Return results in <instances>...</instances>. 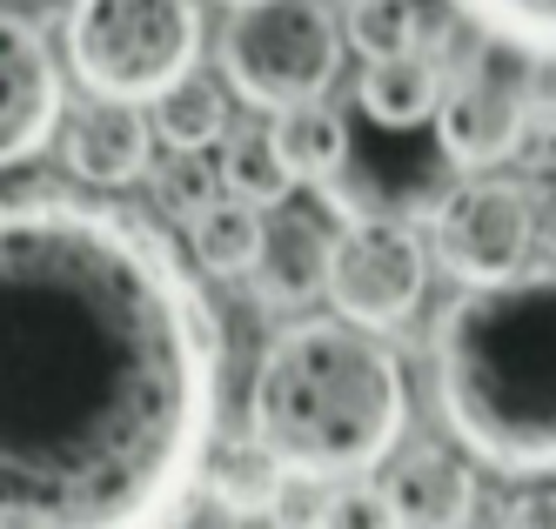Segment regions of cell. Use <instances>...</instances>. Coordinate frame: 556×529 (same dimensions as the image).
<instances>
[{"instance_id": "obj_1", "label": "cell", "mask_w": 556, "mask_h": 529, "mask_svg": "<svg viewBox=\"0 0 556 529\" xmlns=\"http://www.w3.org/2000/svg\"><path fill=\"white\" fill-rule=\"evenodd\" d=\"M8 295V529H135L188 509L222 416V329L175 249L74 188H14Z\"/></svg>"}, {"instance_id": "obj_2", "label": "cell", "mask_w": 556, "mask_h": 529, "mask_svg": "<svg viewBox=\"0 0 556 529\" xmlns=\"http://www.w3.org/2000/svg\"><path fill=\"white\" fill-rule=\"evenodd\" d=\"M435 402L496 476H556V275L476 281L435 315Z\"/></svg>"}, {"instance_id": "obj_3", "label": "cell", "mask_w": 556, "mask_h": 529, "mask_svg": "<svg viewBox=\"0 0 556 529\" xmlns=\"http://www.w3.org/2000/svg\"><path fill=\"white\" fill-rule=\"evenodd\" d=\"M409 423V382L376 329L349 315L289 322L255 362L249 436L302 476L349 482L389 463Z\"/></svg>"}, {"instance_id": "obj_4", "label": "cell", "mask_w": 556, "mask_h": 529, "mask_svg": "<svg viewBox=\"0 0 556 529\" xmlns=\"http://www.w3.org/2000/svg\"><path fill=\"white\" fill-rule=\"evenodd\" d=\"M202 61V8L194 0H74L67 67L88 95L154 101Z\"/></svg>"}, {"instance_id": "obj_5", "label": "cell", "mask_w": 556, "mask_h": 529, "mask_svg": "<svg viewBox=\"0 0 556 529\" xmlns=\"http://www.w3.org/2000/svg\"><path fill=\"white\" fill-rule=\"evenodd\" d=\"M222 74L268 114L329 95L342 74V27L329 0H242L222 27Z\"/></svg>"}, {"instance_id": "obj_6", "label": "cell", "mask_w": 556, "mask_h": 529, "mask_svg": "<svg viewBox=\"0 0 556 529\" xmlns=\"http://www.w3.org/2000/svg\"><path fill=\"white\" fill-rule=\"evenodd\" d=\"M530 135H536V54H516L483 34L443 88L435 141L456 168H496Z\"/></svg>"}, {"instance_id": "obj_7", "label": "cell", "mask_w": 556, "mask_h": 529, "mask_svg": "<svg viewBox=\"0 0 556 529\" xmlns=\"http://www.w3.org/2000/svg\"><path fill=\"white\" fill-rule=\"evenodd\" d=\"M429 289V249L416 222L403 215H349L336 228V255H329V302L336 315L363 322V329H395L409 322Z\"/></svg>"}, {"instance_id": "obj_8", "label": "cell", "mask_w": 556, "mask_h": 529, "mask_svg": "<svg viewBox=\"0 0 556 529\" xmlns=\"http://www.w3.org/2000/svg\"><path fill=\"white\" fill-rule=\"evenodd\" d=\"M530 255H536V194L523 181L476 175L443 194V209H435V262L463 289L523 275Z\"/></svg>"}, {"instance_id": "obj_9", "label": "cell", "mask_w": 556, "mask_h": 529, "mask_svg": "<svg viewBox=\"0 0 556 529\" xmlns=\"http://www.w3.org/2000/svg\"><path fill=\"white\" fill-rule=\"evenodd\" d=\"M48 14L34 21L21 0H8V48H0V161L21 168L61 128V67L48 54Z\"/></svg>"}, {"instance_id": "obj_10", "label": "cell", "mask_w": 556, "mask_h": 529, "mask_svg": "<svg viewBox=\"0 0 556 529\" xmlns=\"http://www.w3.org/2000/svg\"><path fill=\"white\" fill-rule=\"evenodd\" d=\"M154 141L162 128L122 95H94L67 114V135H61V154H67V175L88 181V188H128L154 168Z\"/></svg>"}, {"instance_id": "obj_11", "label": "cell", "mask_w": 556, "mask_h": 529, "mask_svg": "<svg viewBox=\"0 0 556 529\" xmlns=\"http://www.w3.org/2000/svg\"><path fill=\"white\" fill-rule=\"evenodd\" d=\"M329 255H336V235L315 215L268 222L262 255H255V302L275 315H295L315 295H329Z\"/></svg>"}, {"instance_id": "obj_12", "label": "cell", "mask_w": 556, "mask_h": 529, "mask_svg": "<svg viewBox=\"0 0 556 529\" xmlns=\"http://www.w3.org/2000/svg\"><path fill=\"white\" fill-rule=\"evenodd\" d=\"M382 496H389V522L456 529L476 516V476L450 456H435V450H416L382 476Z\"/></svg>"}, {"instance_id": "obj_13", "label": "cell", "mask_w": 556, "mask_h": 529, "mask_svg": "<svg viewBox=\"0 0 556 529\" xmlns=\"http://www.w3.org/2000/svg\"><path fill=\"white\" fill-rule=\"evenodd\" d=\"M443 88H450L443 61L422 54V48H403V54L369 61L355 101H363V114L376 121V128L403 135V128H422V121H435V108H443Z\"/></svg>"}, {"instance_id": "obj_14", "label": "cell", "mask_w": 556, "mask_h": 529, "mask_svg": "<svg viewBox=\"0 0 556 529\" xmlns=\"http://www.w3.org/2000/svg\"><path fill=\"white\" fill-rule=\"evenodd\" d=\"M268 135H275V148H282V161L295 168V181H308V188H323L329 175L349 168V121L323 95L295 101V108H275Z\"/></svg>"}, {"instance_id": "obj_15", "label": "cell", "mask_w": 556, "mask_h": 529, "mask_svg": "<svg viewBox=\"0 0 556 529\" xmlns=\"http://www.w3.org/2000/svg\"><path fill=\"white\" fill-rule=\"evenodd\" d=\"M262 209L242 194H215L202 215L188 222V255L202 262V275H255V255H262Z\"/></svg>"}, {"instance_id": "obj_16", "label": "cell", "mask_w": 556, "mask_h": 529, "mask_svg": "<svg viewBox=\"0 0 556 529\" xmlns=\"http://www.w3.org/2000/svg\"><path fill=\"white\" fill-rule=\"evenodd\" d=\"M282 463H275L255 436H242V442H215V456H208V496L228 509V516H268V503H275V490H282Z\"/></svg>"}, {"instance_id": "obj_17", "label": "cell", "mask_w": 556, "mask_h": 529, "mask_svg": "<svg viewBox=\"0 0 556 529\" xmlns=\"http://www.w3.org/2000/svg\"><path fill=\"white\" fill-rule=\"evenodd\" d=\"M154 128L168 148H208L228 141V95L208 74H181L168 95H154Z\"/></svg>"}, {"instance_id": "obj_18", "label": "cell", "mask_w": 556, "mask_h": 529, "mask_svg": "<svg viewBox=\"0 0 556 529\" xmlns=\"http://www.w3.org/2000/svg\"><path fill=\"white\" fill-rule=\"evenodd\" d=\"M222 181H228V194H242V201H255V209H282L289 201V188H302L295 181V168L282 161V148H275V135L262 128H235L228 135V154H222Z\"/></svg>"}, {"instance_id": "obj_19", "label": "cell", "mask_w": 556, "mask_h": 529, "mask_svg": "<svg viewBox=\"0 0 556 529\" xmlns=\"http://www.w3.org/2000/svg\"><path fill=\"white\" fill-rule=\"evenodd\" d=\"M450 8L503 48L556 61V0H450Z\"/></svg>"}, {"instance_id": "obj_20", "label": "cell", "mask_w": 556, "mask_h": 529, "mask_svg": "<svg viewBox=\"0 0 556 529\" xmlns=\"http://www.w3.org/2000/svg\"><path fill=\"white\" fill-rule=\"evenodd\" d=\"M148 188H154V209L175 215V222H194L215 194H228L222 168H215L202 148H175V154H162V161L148 168Z\"/></svg>"}, {"instance_id": "obj_21", "label": "cell", "mask_w": 556, "mask_h": 529, "mask_svg": "<svg viewBox=\"0 0 556 529\" xmlns=\"http://www.w3.org/2000/svg\"><path fill=\"white\" fill-rule=\"evenodd\" d=\"M422 21L429 14L416 8V0H355V8H349V40L369 61H382V54L422 48Z\"/></svg>"}, {"instance_id": "obj_22", "label": "cell", "mask_w": 556, "mask_h": 529, "mask_svg": "<svg viewBox=\"0 0 556 529\" xmlns=\"http://www.w3.org/2000/svg\"><path fill=\"white\" fill-rule=\"evenodd\" d=\"M228 8H242V0H228Z\"/></svg>"}]
</instances>
